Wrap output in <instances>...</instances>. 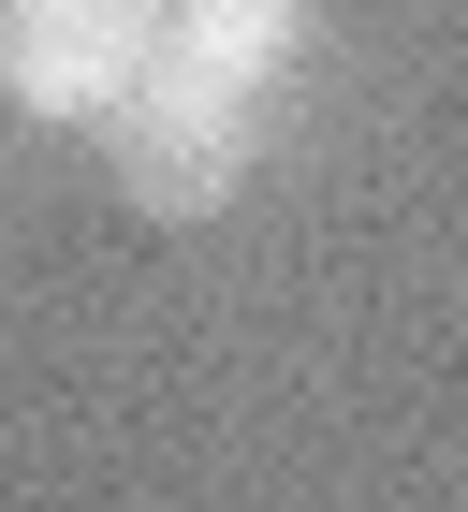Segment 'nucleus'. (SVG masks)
<instances>
[{
    "label": "nucleus",
    "mask_w": 468,
    "mask_h": 512,
    "mask_svg": "<svg viewBox=\"0 0 468 512\" xmlns=\"http://www.w3.org/2000/svg\"><path fill=\"white\" fill-rule=\"evenodd\" d=\"M161 59V0H0V103L15 118H117V88Z\"/></svg>",
    "instance_id": "obj_2"
},
{
    "label": "nucleus",
    "mask_w": 468,
    "mask_h": 512,
    "mask_svg": "<svg viewBox=\"0 0 468 512\" xmlns=\"http://www.w3.org/2000/svg\"><path fill=\"white\" fill-rule=\"evenodd\" d=\"M161 59H191V74L278 103V74L308 59V0H161Z\"/></svg>",
    "instance_id": "obj_3"
},
{
    "label": "nucleus",
    "mask_w": 468,
    "mask_h": 512,
    "mask_svg": "<svg viewBox=\"0 0 468 512\" xmlns=\"http://www.w3.org/2000/svg\"><path fill=\"white\" fill-rule=\"evenodd\" d=\"M103 147H117V191L147 205V220H220V205L264 176L278 118H264V88H220V74H191V59H147V74L117 88Z\"/></svg>",
    "instance_id": "obj_1"
}]
</instances>
